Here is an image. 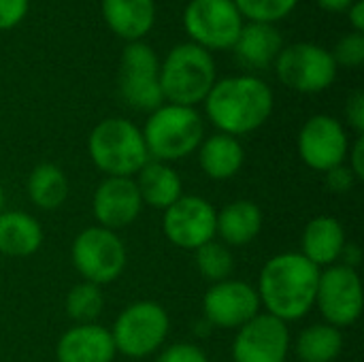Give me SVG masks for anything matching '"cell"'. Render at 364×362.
Here are the masks:
<instances>
[{
    "label": "cell",
    "instance_id": "6da1fadb",
    "mask_svg": "<svg viewBox=\"0 0 364 362\" xmlns=\"http://www.w3.org/2000/svg\"><path fill=\"white\" fill-rule=\"evenodd\" d=\"M320 269L301 252H284L269 258L258 277V299L264 314L282 320H303L316 307Z\"/></svg>",
    "mask_w": 364,
    "mask_h": 362
},
{
    "label": "cell",
    "instance_id": "7a4b0ae2",
    "mask_svg": "<svg viewBox=\"0 0 364 362\" xmlns=\"http://www.w3.org/2000/svg\"><path fill=\"white\" fill-rule=\"evenodd\" d=\"M203 105L209 122L220 132L239 139L267 124L273 113L275 96L262 79L235 75L218 79Z\"/></svg>",
    "mask_w": 364,
    "mask_h": 362
},
{
    "label": "cell",
    "instance_id": "3957f363",
    "mask_svg": "<svg viewBox=\"0 0 364 362\" xmlns=\"http://www.w3.org/2000/svg\"><path fill=\"white\" fill-rule=\"evenodd\" d=\"M218 81L211 51L194 45H175L160 64V90L168 105L196 107L205 102L207 94Z\"/></svg>",
    "mask_w": 364,
    "mask_h": 362
},
{
    "label": "cell",
    "instance_id": "277c9868",
    "mask_svg": "<svg viewBox=\"0 0 364 362\" xmlns=\"http://www.w3.org/2000/svg\"><path fill=\"white\" fill-rule=\"evenodd\" d=\"M141 132L149 160L171 164L198 149L205 139V122L194 107L164 102L149 113Z\"/></svg>",
    "mask_w": 364,
    "mask_h": 362
},
{
    "label": "cell",
    "instance_id": "5b68a950",
    "mask_svg": "<svg viewBox=\"0 0 364 362\" xmlns=\"http://www.w3.org/2000/svg\"><path fill=\"white\" fill-rule=\"evenodd\" d=\"M87 154L105 177H134L149 162L141 128L126 117L98 122L87 137Z\"/></svg>",
    "mask_w": 364,
    "mask_h": 362
},
{
    "label": "cell",
    "instance_id": "8992f818",
    "mask_svg": "<svg viewBox=\"0 0 364 362\" xmlns=\"http://www.w3.org/2000/svg\"><path fill=\"white\" fill-rule=\"evenodd\" d=\"M171 331L166 309L156 301H136L119 312L111 326L115 352L128 358H147L156 354Z\"/></svg>",
    "mask_w": 364,
    "mask_h": 362
},
{
    "label": "cell",
    "instance_id": "52a82bcc",
    "mask_svg": "<svg viewBox=\"0 0 364 362\" xmlns=\"http://www.w3.org/2000/svg\"><path fill=\"white\" fill-rule=\"evenodd\" d=\"M70 258L83 282L102 288L105 284L119 280L128 262V252L117 233L102 226H90L75 237Z\"/></svg>",
    "mask_w": 364,
    "mask_h": 362
},
{
    "label": "cell",
    "instance_id": "ba28073f",
    "mask_svg": "<svg viewBox=\"0 0 364 362\" xmlns=\"http://www.w3.org/2000/svg\"><path fill=\"white\" fill-rule=\"evenodd\" d=\"M279 81L301 94H318L331 87L337 79L333 53L316 43H294L279 51L275 60Z\"/></svg>",
    "mask_w": 364,
    "mask_h": 362
},
{
    "label": "cell",
    "instance_id": "9c48e42d",
    "mask_svg": "<svg viewBox=\"0 0 364 362\" xmlns=\"http://www.w3.org/2000/svg\"><path fill=\"white\" fill-rule=\"evenodd\" d=\"M245 19L232 0H190L183 11V28L190 43L207 51L232 49Z\"/></svg>",
    "mask_w": 364,
    "mask_h": 362
},
{
    "label": "cell",
    "instance_id": "30bf717a",
    "mask_svg": "<svg viewBox=\"0 0 364 362\" xmlns=\"http://www.w3.org/2000/svg\"><path fill=\"white\" fill-rule=\"evenodd\" d=\"M119 94L124 102L136 111H154L164 105L160 90V60L156 51L143 43H128L119 58Z\"/></svg>",
    "mask_w": 364,
    "mask_h": 362
},
{
    "label": "cell",
    "instance_id": "8fae6325",
    "mask_svg": "<svg viewBox=\"0 0 364 362\" xmlns=\"http://www.w3.org/2000/svg\"><path fill=\"white\" fill-rule=\"evenodd\" d=\"M316 307L326 324L335 329L354 326L363 316V282L356 269L333 265L320 271Z\"/></svg>",
    "mask_w": 364,
    "mask_h": 362
},
{
    "label": "cell",
    "instance_id": "7c38bea8",
    "mask_svg": "<svg viewBox=\"0 0 364 362\" xmlns=\"http://www.w3.org/2000/svg\"><path fill=\"white\" fill-rule=\"evenodd\" d=\"M215 218L218 211L207 198L183 194L164 209L162 230L175 247L194 252L215 239Z\"/></svg>",
    "mask_w": 364,
    "mask_h": 362
},
{
    "label": "cell",
    "instance_id": "4fadbf2b",
    "mask_svg": "<svg viewBox=\"0 0 364 362\" xmlns=\"http://www.w3.org/2000/svg\"><path fill=\"white\" fill-rule=\"evenodd\" d=\"M296 147L301 160L309 169L326 173L339 164H346L350 139L346 126L337 117L320 113L303 124L296 139Z\"/></svg>",
    "mask_w": 364,
    "mask_h": 362
},
{
    "label": "cell",
    "instance_id": "5bb4252c",
    "mask_svg": "<svg viewBox=\"0 0 364 362\" xmlns=\"http://www.w3.org/2000/svg\"><path fill=\"white\" fill-rule=\"evenodd\" d=\"M260 299L252 284L241 280H224L211 284L203 297V318L222 331H239L260 314Z\"/></svg>",
    "mask_w": 364,
    "mask_h": 362
},
{
    "label": "cell",
    "instance_id": "9a60e30c",
    "mask_svg": "<svg viewBox=\"0 0 364 362\" xmlns=\"http://www.w3.org/2000/svg\"><path fill=\"white\" fill-rule=\"evenodd\" d=\"M290 352V329L286 322L260 312L243 324L232 341L235 362H286Z\"/></svg>",
    "mask_w": 364,
    "mask_h": 362
},
{
    "label": "cell",
    "instance_id": "2e32d148",
    "mask_svg": "<svg viewBox=\"0 0 364 362\" xmlns=\"http://www.w3.org/2000/svg\"><path fill=\"white\" fill-rule=\"evenodd\" d=\"M92 211L96 226L107 230H122L136 222L143 211V201L132 177H105L92 196Z\"/></svg>",
    "mask_w": 364,
    "mask_h": 362
},
{
    "label": "cell",
    "instance_id": "e0dca14e",
    "mask_svg": "<svg viewBox=\"0 0 364 362\" xmlns=\"http://www.w3.org/2000/svg\"><path fill=\"white\" fill-rule=\"evenodd\" d=\"M115 354L111 331L98 322L70 326L55 346L58 362H113Z\"/></svg>",
    "mask_w": 364,
    "mask_h": 362
},
{
    "label": "cell",
    "instance_id": "ac0fdd59",
    "mask_svg": "<svg viewBox=\"0 0 364 362\" xmlns=\"http://www.w3.org/2000/svg\"><path fill=\"white\" fill-rule=\"evenodd\" d=\"M284 49V36L275 28V23H262V21H247L243 23L232 51L241 66L245 68H269L275 64L279 51Z\"/></svg>",
    "mask_w": 364,
    "mask_h": 362
},
{
    "label": "cell",
    "instance_id": "d6986e66",
    "mask_svg": "<svg viewBox=\"0 0 364 362\" xmlns=\"http://www.w3.org/2000/svg\"><path fill=\"white\" fill-rule=\"evenodd\" d=\"M348 243L343 224L333 215H318L307 222L301 237V254L320 267H333L339 262L343 245Z\"/></svg>",
    "mask_w": 364,
    "mask_h": 362
},
{
    "label": "cell",
    "instance_id": "ffe728a7",
    "mask_svg": "<svg viewBox=\"0 0 364 362\" xmlns=\"http://www.w3.org/2000/svg\"><path fill=\"white\" fill-rule=\"evenodd\" d=\"M100 11L109 30L126 43L143 41L156 23L154 0H102Z\"/></svg>",
    "mask_w": 364,
    "mask_h": 362
},
{
    "label": "cell",
    "instance_id": "44dd1931",
    "mask_svg": "<svg viewBox=\"0 0 364 362\" xmlns=\"http://www.w3.org/2000/svg\"><path fill=\"white\" fill-rule=\"evenodd\" d=\"M262 224H264L262 209L254 201L239 198L224 205L218 211L215 237H220L222 243L228 247H243L260 235Z\"/></svg>",
    "mask_w": 364,
    "mask_h": 362
},
{
    "label": "cell",
    "instance_id": "7402d4cb",
    "mask_svg": "<svg viewBox=\"0 0 364 362\" xmlns=\"http://www.w3.org/2000/svg\"><path fill=\"white\" fill-rule=\"evenodd\" d=\"M132 179L141 194L143 207L164 211L183 196V181L179 173L166 162L149 160Z\"/></svg>",
    "mask_w": 364,
    "mask_h": 362
},
{
    "label": "cell",
    "instance_id": "603a6c76",
    "mask_svg": "<svg viewBox=\"0 0 364 362\" xmlns=\"http://www.w3.org/2000/svg\"><path fill=\"white\" fill-rule=\"evenodd\" d=\"M196 151L200 171L213 181L232 179L245 164V149L241 141L224 132L205 137Z\"/></svg>",
    "mask_w": 364,
    "mask_h": 362
},
{
    "label": "cell",
    "instance_id": "cb8c5ba5",
    "mask_svg": "<svg viewBox=\"0 0 364 362\" xmlns=\"http://www.w3.org/2000/svg\"><path fill=\"white\" fill-rule=\"evenodd\" d=\"M43 228L38 220L26 211L0 213V254L6 258H28L43 245Z\"/></svg>",
    "mask_w": 364,
    "mask_h": 362
},
{
    "label": "cell",
    "instance_id": "d4e9b609",
    "mask_svg": "<svg viewBox=\"0 0 364 362\" xmlns=\"http://www.w3.org/2000/svg\"><path fill=\"white\" fill-rule=\"evenodd\" d=\"M26 188L32 205L43 211H55L68 198V177L53 162L36 164L28 175Z\"/></svg>",
    "mask_w": 364,
    "mask_h": 362
},
{
    "label": "cell",
    "instance_id": "484cf974",
    "mask_svg": "<svg viewBox=\"0 0 364 362\" xmlns=\"http://www.w3.org/2000/svg\"><path fill=\"white\" fill-rule=\"evenodd\" d=\"M341 352L343 335L326 322L307 326L296 339V356L301 362H335Z\"/></svg>",
    "mask_w": 364,
    "mask_h": 362
},
{
    "label": "cell",
    "instance_id": "4316f807",
    "mask_svg": "<svg viewBox=\"0 0 364 362\" xmlns=\"http://www.w3.org/2000/svg\"><path fill=\"white\" fill-rule=\"evenodd\" d=\"M64 309L75 324H94L105 309V292L96 284L81 282L68 290Z\"/></svg>",
    "mask_w": 364,
    "mask_h": 362
},
{
    "label": "cell",
    "instance_id": "83f0119b",
    "mask_svg": "<svg viewBox=\"0 0 364 362\" xmlns=\"http://www.w3.org/2000/svg\"><path fill=\"white\" fill-rule=\"evenodd\" d=\"M194 254H196L194 256L196 269L203 275V280H207L209 284H220L224 280H230L235 271V256L228 245L213 239L200 245L198 250H194Z\"/></svg>",
    "mask_w": 364,
    "mask_h": 362
},
{
    "label": "cell",
    "instance_id": "f1b7e54d",
    "mask_svg": "<svg viewBox=\"0 0 364 362\" xmlns=\"http://www.w3.org/2000/svg\"><path fill=\"white\" fill-rule=\"evenodd\" d=\"M232 2L243 19L262 21V23H275L288 17L299 4V0H232Z\"/></svg>",
    "mask_w": 364,
    "mask_h": 362
},
{
    "label": "cell",
    "instance_id": "f546056e",
    "mask_svg": "<svg viewBox=\"0 0 364 362\" xmlns=\"http://www.w3.org/2000/svg\"><path fill=\"white\" fill-rule=\"evenodd\" d=\"M333 53V60L339 66H346V68H358L363 66L364 62V36L363 32H350L346 36H341L335 45V51Z\"/></svg>",
    "mask_w": 364,
    "mask_h": 362
},
{
    "label": "cell",
    "instance_id": "4dcf8cb0",
    "mask_svg": "<svg viewBox=\"0 0 364 362\" xmlns=\"http://www.w3.org/2000/svg\"><path fill=\"white\" fill-rule=\"evenodd\" d=\"M156 362H209V358L200 346L190 341H179L160 350Z\"/></svg>",
    "mask_w": 364,
    "mask_h": 362
},
{
    "label": "cell",
    "instance_id": "1f68e13d",
    "mask_svg": "<svg viewBox=\"0 0 364 362\" xmlns=\"http://www.w3.org/2000/svg\"><path fill=\"white\" fill-rule=\"evenodd\" d=\"M324 183L333 194H348V192H352L356 188L358 179L348 169V164H339V166L324 173Z\"/></svg>",
    "mask_w": 364,
    "mask_h": 362
},
{
    "label": "cell",
    "instance_id": "d6a6232c",
    "mask_svg": "<svg viewBox=\"0 0 364 362\" xmlns=\"http://www.w3.org/2000/svg\"><path fill=\"white\" fill-rule=\"evenodd\" d=\"M30 0H0V30L15 28L28 13Z\"/></svg>",
    "mask_w": 364,
    "mask_h": 362
},
{
    "label": "cell",
    "instance_id": "836d02e7",
    "mask_svg": "<svg viewBox=\"0 0 364 362\" xmlns=\"http://www.w3.org/2000/svg\"><path fill=\"white\" fill-rule=\"evenodd\" d=\"M346 119H348V126L358 134L363 137L364 132V94L363 90H354L348 100H346Z\"/></svg>",
    "mask_w": 364,
    "mask_h": 362
},
{
    "label": "cell",
    "instance_id": "e575fe53",
    "mask_svg": "<svg viewBox=\"0 0 364 362\" xmlns=\"http://www.w3.org/2000/svg\"><path fill=\"white\" fill-rule=\"evenodd\" d=\"M348 169L354 173L358 181H364V137H356L354 145H350L348 151Z\"/></svg>",
    "mask_w": 364,
    "mask_h": 362
},
{
    "label": "cell",
    "instance_id": "d590c367",
    "mask_svg": "<svg viewBox=\"0 0 364 362\" xmlns=\"http://www.w3.org/2000/svg\"><path fill=\"white\" fill-rule=\"evenodd\" d=\"M339 260H343L341 265H346V267L358 271V265H360V260H363V250H360V245L354 243V241H348V243L343 245V252H341V258H339Z\"/></svg>",
    "mask_w": 364,
    "mask_h": 362
},
{
    "label": "cell",
    "instance_id": "8d00e7d4",
    "mask_svg": "<svg viewBox=\"0 0 364 362\" xmlns=\"http://www.w3.org/2000/svg\"><path fill=\"white\" fill-rule=\"evenodd\" d=\"M348 19L354 28V32H363L364 30V2L363 0H354V4L346 11Z\"/></svg>",
    "mask_w": 364,
    "mask_h": 362
},
{
    "label": "cell",
    "instance_id": "74e56055",
    "mask_svg": "<svg viewBox=\"0 0 364 362\" xmlns=\"http://www.w3.org/2000/svg\"><path fill=\"white\" fill-rule=\"evenodd\" d=\"M318 4L328 13H346L354 4V0H318Z\"/></svg>",
    "mask_w": 364,
    "mask_h": 362
},
{
    "label": "cell",
    "instance_id": "f35d334b",
    "mask_svg": "<svg viewBox=\"0 0 364 362\" xmlns=\"http://www.w3.org/2000/svg\"><path fill=\"white\" fill-rule=\"evenodd\" d=\"M211 331H213V326H211L205 318L194 326V333H196L198 337H207V335H211Z\"/></svg>",
    "mask_w": 364,
    "mask_h": 362
},
{
    "label": "cell",
    "instance_id": "ab89813d",
    "mask_svg": "<svg viewBox=\"0 0 364 362\" xmlns=\"http://www.w3.org/2000/svg\"><path fill=\"white\" fill-rule=\"evenodd\" d=\"M2 207H4V190H2V183H0V213L4 211Z\"/></svg>",
    "mask_w": 364,
    "mask_h": 362
}]
</instances>
